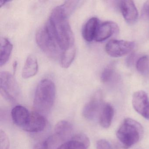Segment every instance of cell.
<instances>
[{
	"label": "cell",
	"instance_id": "1",
	"mask_svg": "<svg viewBox=\"0 0 149 149\" xmlns=\"http://www.w3.org/2000/svg\"><path fill=\"white\" fill-rule=\"evenodd\" d=\"M70 14L63 5L52 11L47 21L63 52L74 45V35L68 20Z\"/></svg>",
	"mask_w": 149,
	"mask_h": 149
},
{
	"label": "cell",
	"instance_id": "2",
	"mask_svg": "<svg viewBox=\"0 0 149 149\" xmlns=\"http://www.w3.org/2000/svg\"><path fill=\"white\" fill-rule=\"evenodd\" d=\"M56 96L54 84L51 80L41 81L36 90L33 101L35 111L42 113L48 112L53 107Z\"/></svg>",
	"mask_w": 149,
	"mask_h": 149
},
{
	"label": "cell",
	"instance_id": "3",
	"mask_svg": "<svg viewBox=\"0 0 149 149\" xmlns=\"http://www.w3.org/2000/svg\"><path fill=\"white\" fill-rule=\"evenodd\" d=\"M143 131L139 123L128 118L124 120L117 131L116 136L123 147L128 149L141 139Z\"/></svg>",
	"mask_w": 149,
	"mask_h": 149
},
{
	"label": "cell",
	"instance_id": "4",
	"mask_svg": "<svg viewBox=\"0 0 149 149\" xmlns=\"http://www.w3.org/2000/svg\"><path fill=\"white\" fill-rule=\"evenodd\" d=\"M36 38L37 45L48 56L60 60L63 51L59 46L48 22L38 30Z\"/></svg>",
	"mask_w": 149,
	"mask_h": 149
},
{
	"label": "cell",
	"instance_id": "5",
	"mask_svg": "<svg viewBox=\"0 0 149 149\" xmlns=\"http://www.w3.org/2000/svg\"><path fill=\"white\" fill-rule=\"evenodd\" d=\"M1 93L7 100L16 101L20 94L18 83L13 76L8 72L3 71L0 74Z\"/></svg>",
	"mask_w": 149,
	"mask_h": 149
},
{
	"label": "cell",
	"instance_id": "6",
	"mask_svg": "<svg viewBox=\"0 0 149 149\" xmlns=\"http://www.w3.org/2000/svg\"><path fill=\"white\" fill-rule=\"evenodd\" d=\"M133 42L123 40H111L105 46V51L111 56L120 57L129 54L134 48Z\"/></svg>",
	"mask_w": 149,
	"mask_h": 149
},
{
	"label": "cell",
	"instance_id": "7",
	"mask_svg": "<svg viewBox=\"0 0 149 149\" xmlns=\"http://www.w3.org/2000/svg\"><path fill=\"white\" fill-rule=\"evenodd\" d=\"M132 104L134 109L147 120H149V99L143 91H139L132 96Z\"/></svg>",
	"mask_w": 149,
	"mask_h": 149
},
{
	"label": "cell",
	"instance_id": "8",
	"mask_svg": "<svg viewBox=\"0 0 149 149\" xmlns=\"http://www.w3.org/2000/svg\"><path fill=\"white\" fill-rule=\"evenodd\" d=\"M103 104L102 94L100 92H97L84 107V116L88 120H93L96 117L98 113H100Z\"/></svg>",
	"mask_w": 149,
	"mask_h": 149
},
{
	"label": "cell",
	"instance_id": "9",
	"mask_svg": "<svg viewBox=\"0 0 149 149\" xmlns=\"http://www.w3.org/2000/svg\"><path fill=\"white\" fill-rule=\"evenodd\" d=\"M47 122L44 117L36 111L30 112L27 123L23 129L27 132H37L42 131L45 129Z\"/></svg>",
	"mask_w": 149,
	"mask_h": 149
},
{
	"label": "cell",
	"instance_id": "10",
	"mask_svg": "<svg viewBox=\"0 0 149 149\" xmlns=\"http://www.w3.org/2000/svg\"><path fill=\"white\" fill-rule=\"evenodd\" d=\"M119 31L117 24L112 21H107L98 25L94 40L102 42L107 40Z\"/></svg>",
	"mask_w": 149,
	"mask_h": 149
},
{
	"label": "cell",
	"instance_id": "11",
	"mask_svg": "<svg viewBox=\"0 0 149 149\" xmlns=\"http://www.w3.org/2000/svg\"><path fill=\"white\" fill-rule=\"evenodd\" d=\"M90 140L86 135L82 133L75 135L71 139L61 145L56 149H88Z\"/></svg>",
	"mask_w": 149,
	"mask_h": 149
},
{
	"label": "cell",
	"instance_id": "12",
	"mask_svg": "<svg viewBox=\"0 0 149 149\" xmlns=\"http://www.w3.org/2000/svg\"><path fill=\"white\" fill-rule=\"evenodd\" d=\"M120 8L122 15L127 23L132 24L136 21L138 18V13L132 1H122L120 2Z\"/></svg>",
	"mask_w": 149,
	"mask_h": 149
},
{
	"label": "cell",
	"instance_id": "13",
	"mask_svg": "<svg viewBox=\"0 0 149 149\" xmlns=\"http://www.w3.org/2000/svg\"><path fill=\"white\" fill-rule=\"evenodd\" d=\"M30 113L24 106L17 105L12 109L11 115L14 123L23 128L28 121Z\"/></svg>",
	"mask_w": 149,
	"mask_h": 149
},
{
	"label": "cell",
	"instance_id": "14",
	"mask_svg": "<svg viewBox=\"0 0 149 149\" xmlns=\"http://www.w3.org/2000/svg\"><path fill=\"white\" fill-rule=\"evenodd\" d=\"M114 114V109L111 104H104L99 113L100 125L104 128H109L111 125Z\"/></svg>",
	"mask_w": 149,
	"mask_h": 149
},
{
	"label": "cell",
	"instance_id": "15",
	"mask_svg": "<svg viewBox=\"0 0 149 149\" xmlns=\"http://www.w3.org/2000/svg\"><path fill=\"white\" fill-rule=\"evenodd\" d=\"M99 25L97 18L93 17L87 22L83 29L84 38L87 42H91L95 39V36Z\"/></svg>",
	"mask_w": 149,
	"mask_h": 149
},
{
	"label": "cell",
	"instance_id": "16",
	"mask_svg": "<svg viewBox=\"0 0 149 149\" xmlns=\"http://www.w3.org/2000/svg\"><path fill=\"white\" fill-rule=\"evenodd\" d=\"M38 70V62L35 56H28L22 70V77L25 79L33 77L37 74Z\"/></svg>",
	"mask_w": 149,
	"mask_h": 149
},
{
	"label": "cell",
	"instance_id": "17",
	"mask_svg": "<svg viewBox=\"0 0 149 149\" xmlns=\"http://www.w3.org/2000/svg\"><path fill=\"white\" fill-rule=\"evenodd\" d=\"M0 66L5 65L9 60L13 46L6 38H1L0 42Z\"/></svg>",
	"mask_w": 149,
	"mask_h": 149
},
{
	"label": "cell",
	"instance_id": "18",
	"mask_svg": "<svg viewBox=\"0 0 149 149\" xmlns=\"http://www.w3.org/2000/svg\"><path fill=\"white\" fill-rule=\"evenodd\" d=\"M73 130L72 124L68 121L63 120L58 122L55 127V134L57 137L61 139L66 138L68 136Z\"/></svg>",
	"mask_w": 149,
	"mask_h": 149
},
{
	"label": "cell",
	"instance_id": "19",
	"mask_svg": "<svg viewBox=\"0 0 149 149\" xmlns=\"http://www.w3.org/2000/svg\"><path fill=\"white\" fill-rule=\"evenodd\" d=\"M75 55L76 48L75 45L63 51L60 59L62 67L65 68L69 67L74 59Z\"/></svg>",
	"mask_w": 149,
	"mask_h": 149
},
{
	"label": "cell",
	"instance_id": "20",
	"mask_svg": "<svg viewBox=\"0 0 149 149\" xmlns=\"http://www.w3.org/2000/svg\"><path fill=\"white\" fill-rule=\"evenodd\" d=\"M136 67L139 72L143 74L149 73V57L147 56H142L138 60Z\"/></svg>",
	"mask_w": 149,
	"mask_h": 149
},
{
	"label": "cell",
	"instance_id": "21",
	"mask_svg": "<svg viewBox=\"0 0 149 149\" xmlns=\"http://www.w3.org/2000/svg\"><path fill=\"white\" fill-rule=\"evenodd\" d=\"M114 74V69L111 67H108L103 71L101 80L103 82H107L111 79Z\"/></svg>",
	"mask_w": 149,
	"mask_h": 149
},
{
	"label": "cell",
	"instance_id": "22",
	"mask_svg": "<svg viewBox=\"0 0 149 149\" xmlns=\"http://www.w3.org/2000/svg\"><path fill=\"white\" fill-rule=\"evenodd\" d=\"M97 149H113L110 143L106 139H101L97 143Z\"/></svg>",
	"mask_w": 149,
	"mask_h": 149
},
{
	"label": "cell",
	"instance_id": "23",
	"mask_svg": "<svg viewBox=\"0 0 149 149\" xmlns=\"http://www.w3.org/2000/svg\"><path fill=\"white\" fill-rule=\"evenodd\" d=\"M142 18L146 20H149V1H146L143 6L142 10Z\"/></svg>",
	"mask_w": 149,
	"mask_h": 149
},
{
	"label": "cell",
	"instance_id": "24",
	"mask_svg": "<svg viewBox=\"0 0 149 149\" xmlns=\"http://www.w3.org/2000/svg\"><path fill=\"white\" fill-rule=\"evenodd\" d=\"M49 146L48 140H45L40 141L36 144L33 149H48Z\"/></svg>",
	"mask_w": 149,
	"mask_h": 149
}]
</instances>
